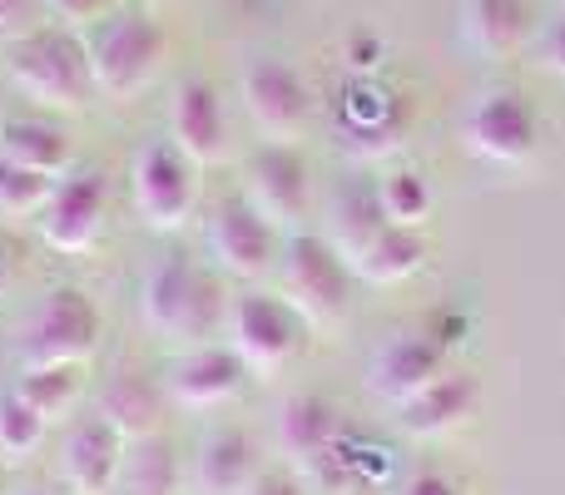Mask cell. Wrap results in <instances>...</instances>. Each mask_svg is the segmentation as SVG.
<instances>
[{"label": "cell", "mask_w": 565, "mask_h": 495, "mask_svg": "<svg viewBox=\"0 0 565 495\" xmlns=\"http://www.w3.org/2000/svg\"><path fill=\"white\" fill-rule=\"evenodd\" d=\"M85 40V60H89V79L99 95L109 99H129L159 75L169 55V35L149 10H119L105 15L99 25H89Z\"/></svg>", "instance_id": "obj_1"}, {"label": "cell", "mask_w": 565, "mask_h": 495, "mask_svg": "<svg viewBox=\"0 0 565 495\" xmlns=\"http://www.w3.org/2000/svg\"><path fill=\"white\" fill-rule=\"evenodd\" d=\"M139 312H145L149 332H159V337H169V342H194L199 347L228 308H218L214 278L199 272V262L189 258V252H164V258H154V268L145 272Z\"/></svg>", "instance_id": "obj_2"}, {"label": "cell", "mask_w": 565, "mask_h": 495, "mask_svg": "<svg viewBox=\"0 0 565 495\" xmlns=\"http://www.w3.org/2000/svg\"><path fill=\"white\" fill-rule=\"evenodd\" d=\"M6 50H10V79H15V89H25L35 105H45V109H85L89 105L95 79H89L85 40H79L75 30L45 25Z\"/></svg>", "instance_id": "obj_3"}, {"label": "cell", "mask_w": 565, "mask_h": 495, "mask_svg": "<svg viewBox=\"0 0 565 495\" xmlns=\"http://www.w3.org/2000/svg\"><path fill=\"white\" fill-rule=\"evenodd\" d=\"M352 268L318 234H292L282 244V298L308 327H338L348 318Z\"/></svg>", "instance_id": "obj_4"}, {"label": "cell", "mask_w": 565, "mask_h": 495, "mask_svg": "<svg viewBox=\"0 0 565 495\" xmlns=\"http://www.w3.org/2000/svg\"><path fill=\"white\" fill-rule=\"evenodd\" d=\"M228 322V347L244 357V367L254 377H274L282 372L302 347L308 322L288 308L282 292H238L224 312Z\"/></svg>", "instance_id": "obj_5"}, {"label": "cell", "mask_w": 565, "mask_h": 495, "mask_svg": "<svg viewBox=\"0 0 565 495\" xmlns=\"http://www.w3.org/2000/svg\"><path fill=\"white\" fill-rule=\"evenodd\" d=\"M99 347V308L89 292L79 288H55L35 308L25 327V347L20 362L25 367H85Z\"/></svg>", "instance_id": "obj_6"}, {"label": "cell", "mask_w": 565, "mask_h": 495, "mask_svg": "<svg viewBox=\"0 0 565 495\" xmlns=\"http://www.w3.org/2000/svg\"><path fill=\"white\" fill-rule=\"evenodd\" d=\"M129 194H135V214L154 234H179L199 204V169L169 139H149L129 164Z\"/></svg>", "instance_id": "obj_7"}, {"label": "cell", "mask_w": 565, "mask_h": 495, "mask_svg": "<svg viewBox=\"0 0 565 495\" xmlns=\"http://www.w3.org/2000/svg\"><path fill=\"white\" fill-rule=\"evenodd\" d=\"M461 134H467V149L477 159L516 169L541 149V115L521 89H487V95L471 99Z\"/></svg>", "instance_id": "obj_8"}, {"label": "cell", "mask_w": 565, "mask_h": 495, "mask_svg": "<svg viewBox=\"0 0 565 495\" xmlns=\"http://www.w3.org/2000/svg\"><path fill=\"white\" fill-rule=\"evenodd\" d=\"M447 372V347L431 327H402L392 337H382L367 357V391L382 407L397 411L402 401H412L422 387Z\"/></svg>", "instance_id": "obj_9"}, {"label": "cell", "mask_w": 565, "mask_h": 495, "mask_svg": "<svg viewBox=\"0 0 565 495\" xmlns=\"http://www.w3.org/2000/svg\"><path fill=\"white\" fill-rule=\"evenodd\" d=\"M238 95H244V109L258 129L268 134V144H292L308 125L312 95L302 85V75L278 55H258L244 65L238 75Z\"/></svg>", "instance_id": "obj_10"}, {"label": "cell", "mask_w": 565, "mask_h": 495, "mask_svg": "<svg viewBox=\"0 0 565 495\" xmlns=\"http://www.w3.org/2000/svg\"><path fill=\"white\" fill-rule=\"evenodd\" d=\"M109 189L99 169H75L65 184L50 189V204L40 208V238L55 252H89L105 234Z\"/></svg>", "instance_id": "obj_11"}, {"label": "cell", "mask_w": 565, "mask_h": 495, "mask_svg": "<svg viewBox=\"0 0 565 495\" xmlns=\"http://www.w3.org/2000/svg\"><path fill=\"white\" fill-rule=\"evenodd\" d=\"M209 252H214V262L228 272V278H264L268 268L282 258L278 248V228L268 224L264 214H258L248 198H224V204L214 208V218H209Z\"/></svg>", "instance_id": "obj_12"}, {"label": "cell", "mask_w": 565, "mask_h": 495, "mask_svg": "<svg viewBox=\"0 0 565 495\" xmlns=\"http://www.w3.org/2000/svg\"><path fill=\"white\" fill-rule=\"evenodd\" d=\"M244 381H248V367L228 342H199V347L179 352L169 362L164 391L184 411H214L224 401H234L244 391Z\"/></svg>", "instance_id": "obj_13"}, {"label": "cell", "mask_w": 565, "mask_h": 495, "mask_svg": "<svg viewBox=\"0 0 565 495\" xmlns=\"http://www.w3.org/2000/svg\"><path fill=\"white\" fill-rule=\"evenodd\" d=\"M244 198L274 228H292L308 214V159L292 144H264L244 164Z\"/></svg>", "instance_id": "obj_14"}, {"label": "cell", "mask_w": 565, "mask_h": 495, "mask_svg": "<svg viewBox=\"0 0 565 495\" xmlns=\"http://www.w3.org/2000/svg\"><path fill=\"white\" fill-rule=\"evenodd\" d=\"M169 144L189 159L194 169L224 164L228 154V115L224 99L209 79H184L169 105Z\"/></svg>", "instance_id": "obj_15"}, {"label": "cell", "mask_w": 565, "mask_h": 495, "mask_svg": "<svg viewBox=\"0 0 565 495\" xmlns=\"http://www.w3.org/2000/svg\"><path fill=\"white\" fill-rule=\"evenodd\" d=\"M402 134H407V109L397 95H382L367 79L348 85V95H342V149L358 164H377V159L397 154Z\"/></svg>", "instance_id": "obj_16"}, {"label": "cell", "mask_w": 565, "mask_h": 495, "mask_svg": "<svg viewBox=\"0 0 565 495\" xmlns=\"http://www.w3.org/2000/svg\"><path fill=\"white\" fill-rule=\"evenodd\" d=\"M481 407V381L461 367H447L431 387H422L412 401L397 407V427L412 441H441L457 427H467Z\"/></svg>", "instance_id": "obj_17"}, {"label": "cell", "mask_w": 565, "mask_h": 495, "mask_svg": "<svg viewBox=\"0 0 565 495\" xmlns=\"http://www.w3.org/2000/svg\"><path fill=\"white\" fill-rule=\"evenodd\" d=\"M119 456H125V437L95 411L79 427H70L65 446H60V476L75 495H115Z\"/></svg>", "instance_id": "obj_18"}, {"label": "cell", "mask_w": 565, "mask_h": 495, "mask_svg": "<svg viewBox=\"0 0 565 495\" xmlns=\"http://www.w3.org/2000/svg\"><path fill=\"white\" fill-rule=\"evenodd\" d=\"M258 476H264V466H258L254 437L238 427H224V431L199 441L189 486H194V495H248Z\"/></svg>", "instance_id": "obj_19"}, {"label": "cell", "mask_w": 565, "mask_h": 495, "mask_svg": "<svg viewBox=\"0 0 565 495\" xmlns=\"http://www.w3.org/2000/svg\"><path fill=\"white\" fill-rule=\"evenodd\" d=\"M342 441V417L338 407H332L328 397H312V391H302V397H288L278 411V446L288 451V461L298 471H308L312 461H322L332 446Z\"/></svg>", "instance_id": "obj_20"}, {"label": "cell", "mask_w": 565, "mask_h": 495, "mask_svg": "<svg viewBox=\"0 0 565 495\" xmlns=\"http://www.w3.org/2000/svg\"><path fill=\"white\" fill-rule=\"evenodd\" d=\"M422 262H427V238H422V228H397V224H382L377 234L362 238V244L348 252L352 278L372 282V288H397Z\"/></svg>", "instance_id": "obj_21"}, {"label": "cell", "mask_w": 565, "mask_h": 495, "mask_svg": "<svg viewBox=\"0 0 565 495\" xmlns=\"http://www.w3.org/2000/svg\"><path fill=\"white\" fill-rule=\"evenodd\" d=\"M531 35L526 0H461V45L481 60H511Z\"/></svg>", "instance_id": "obj_22"}, {"label": "cell", "mask_w": 565, "mask_h": 495, "mask_svg": "<svg viewBox=\"0 0 565 495\" xmlns=\"http://www.w3.org/2000/svg\"><path fill=\"white\" fill-rule=\"evenodd\" d=\"M164 411H169V391L159 387V381L139 377V372H119V377L99 391V417L125 441L164 437Z\"/></svg>", "instance_id": "obj_23"}, {"label": "cell", "mask_w": 565, "mask_h": 495, "mask_svg": "<svg viewBox=\"0 0 565 495\" xmlns=\"http://www.w3.org/2000/svg\"><path fill=\"white\" fill-rule=\"evenodd\" d=\"M0 159L30 169V174H40V179H60L75 164V144H70V134L60 125H50V119L20 115V119L0 125Z\"/></svg>", "instance_id": "obj_24"}, {"label": "cell", "mask_w": 565, "mask_h": 495, "mask_svg": "<svg viewBox=\"0 0 565 495\" xmlns=\"http://www.w3.org/2000/svg\"><path fill=\"white\" fill-rule=\"evenodd\" d=\"M115 495H179V456L169 437L125 441Z\"/></svg>", "instance_id": "obj_25"}, {"label": "cell", "mask_w": 565, "mask_h": 495, "mask_svg": "<svg viewBox=\"0 0 565 495\" xmlns=\"http://www.w3.org/2000/svg\"><path fill=\"white\" fill-rule=\"evenodd\" d=\"M79 387H85L79 367H25L10 391H15L30 411H40L45 421H60L79 401Z\"/></svg>", "instance_id": "obj_26"}, {"label": "cell", "mask_w": 565, "mask_h": 495, "mask_svg": "<svg viewBox=\"0 0 565 495\" xmlns=\"http://www.w3.org/2000/svg\"><path fill=\"white\" fill-rule=\"evenodd\" d=\"M377 208H382V218H387V224L422 228L431 218V189H427V179L412 174V169H392V174H382Z\"/></svg>", "instance_id": "obj_27"}, {"label": "cell", "mask_w": 565, "mask_h": 495, "mask_svg": "<svg viewBox=\"0 0 565 495\" xmlns=\"http://www.w3.org/2000/svg\"><path fill=\"white\" fill-rule=\"evenodd\" d=\"M45 431L50 421L40 411H30L15 391H0V461H10V466L30 461L40 451V441H45Z\"/></svg>", "instance_id": "obj_28"}, {"label": "cell", "mask_w": 565, "mask_h": 495, "mask_svg": "<svg viewBox=\"0 0 565 495\" xmlns=\"http://www.w3.org/2000/svg\"><path fill=\"white\" fill-rule=\"evenodd\" d=\"M50 189H55V179H40L30 169L10 164V159H0V214H40L50 204Z\"/></svg>", "instance_id": "obj_29"}, {"label": "cell", "mask_w": 565, "mask_h": 495, "mask_svg": "<svg viewBox=\"0 0 565 495\" xmlns=\"http://www.w3.org/2000/svg\"><path fill=\"white\" fill-rule=\"evenodd\" d=\"M45 0H0V45H15V40L45 30Z\"/></svg>", "instance_id": "obj_30"}, {"label": "cell", "mask_w": 565, "mask_h": 495, "mask_svg": "<svg viewBox=\"0 0 565 495\" xmlns=\"http://www.w3.org/2000/svg\"><path fill=\"white\" fill-rule=\"evenodd\" d=\"M45 15L55 20L60 30H85V25H99L109 15V0H45Z\"/></svg>", "instance_id": "obj_31"}, {"label": "cell", "mask_w": 565, "mask_h": 495, "mask_svg": "<svg viewBox=\"0 0 565 495\" xmlns=\"http://www.w3.org/2000/svg\"><path fill=\"white\" fill-rule=\"evenodd\" d=\"M392 495H467L457 476H447V471H417V476H407Z\"/></svg>", "instance_id": "obj_32"}, {"label": "cell", "mask_w": 565, "mask_h": 495, "mask_svg": "<svg viewBox=\"0 0 565 495\" xmlns=\"http://www.w3.org/2000/svg\"><path fill=\"white\" fill-rule=\"evenodd\" d=\"M536 65L565 79V15L551 20V25H546V35L536 40Z\"/></svg>", "instance_id": "obj_33"}, {"label": "cell", "mask_w": 565, "mask_h": 495, "mask_svg": "<svg viewBox=\"0 0 565 495\" xmlns=\"http://www.w3.org/2000/svg\"><path fill=\"white\" fill-rule=\"evenodd\" d=\"M382 60V40L372 35V30H352L348 35V65L358 69V75H372Z\"/></svg>", "instance_id": "obj_34"}, {"label": "cell", "mask_w": 565, "mask_h": 495, "mask_svg": "<svg viewBox=\"0 0 565 495\" xmlns=\"http://www.w3.org/2000/svg\"><path fill=\"white\" fill-rule=\"evenodd\" d=\"M248 495H302V481L288 476V471H264Z\"/></svg>", "instance_id": "obj_35"}, {"label": "cell", "mask_w": 565, "mask_h": 495, "mask_svg": "<svg viewBox=\"0 0 565 495\" xmlns=\"http://www.w3.org/2000/svg\"><path fill=\"white\" fill-rule=\"evenodd\" d=\"M6 278H10V262H6V248H0V292H6Z\"/></svg>", "instance_id": "obj_36"}, {"label": "cell", "mask_w": 565, "mask_h": 495, "mask_svg": "<svg viewBox=\"0 0 565 495\" xmlns=\"http://www.w3.org/2000/svg\"><path fill=\"white\" fill-rule=\"evenodd\" d=\"M348 495H377V491H348Z\"/></svg>", "instance_id": "obj_37"}, {"label": "cell", "mask_w": 565, "mask_h": 495, "mask_svg": "<svg viewBox=\"0 0 565 495\" xmlns=\"http://www.w3.org/2000/svg\"><path fill=\"white\" fill-rule=\"evenodd\" d=\"M20 495H45V491H20Z\"/></svg>", "instance_id": "obj_38"}, {"label": "cell", "mask_w": 565, "mask_h": 495, "mask_svg": "<svg viewBox=\"0 0 565 495\" xmlns=\"http://www.w3.org/2000/svg\"><path fill=\"white\" fill-rule=\"evenodd\" d=\"M0 495H6V481H0Z\"/></svg>", "instance_id": "obj_39"}]
</instances>
